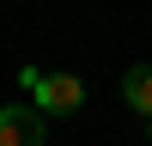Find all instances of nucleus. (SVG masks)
Masks as SVG:
<instances>
[{
	"label": "nucleus",
	"mask_w": 152,
	"mask_h": 146,
	"mask_svg": "<svg viewBox=\"0 0 152 146\" xmlns=\"http://www.w3.org/2000/svg\"><path fill=\"white\" fill-rule=\"evenodd\" d=\"M18 85L31 91V104L43 110V116H73V110L85 104V79H73V73H43V67H18Z\"/></svg>",
	"instance_id": "f257e3e1"
},
{
	"label": "nucleus",
	"mask_w": 152,
	"mask_h": 146,
	"mask_svg": "<svg viewBox=\"0 0 152 146\" xmlns=\"http://www.w3.org/2000/svg\"><path fill=\"white\" fill-rule=\"evenodd\" d=\"M122 97H128L140 116H152V67H128L122 73Z\"/></svg>",
	"instance_id": "7ed1b4c3"
},
{
	"label": "nucleus",
	"mask_w": 152,
	"mask_h": 146,
	"mask_svg": "<svg viewBox=\"0 0 152 146\" xmlns=\"http://www.w3.org/2000/svg\"><path fill=\"white\" fill-rule=\"evenodd\" d=\"M49 116L37 104H0V146H43Z\"/></svg>",
	"instance_id": "f03ea898"
},
{
	"label": "nucleus",
	"mask_w": 152,
	"mask_h": 146,
	"mask_svg": "<svg viewBox=\"0 0 152 146\" xmlns=\"http://www.w3.org/2000/svg\"><path fill=\"white\" fill-rule=\"evenodd\" d=\"M146 140H152V116H146Z\"/></svg>",
	"instance_id": "20e7f679"
}]
</instances>
